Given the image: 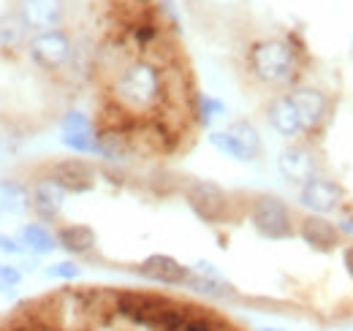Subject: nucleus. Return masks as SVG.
Returning <instances> with one entry per match:
<instances>
[{
  "label": "nucleus",
  "mask_w": 353,
  "mask_h": 331,
  "mask_svg": "<svg viewBox=\"0 0 353 331\" xmlns=\"http://www.w3.org/2000/svg\"><path fill=\"white\" fill-rule=\"evenodd\" d=\"M169 101L166 68L152 57H131L109 79V103L133 120H152Z\"/></svg>",
  "instance_id": "1"
},
{
  "label": "nucleus",
  "mask_w": 353,
  "mask_h": 331,
  "mask_svg": "<svg viewBox=\"0 0 353 331\" xmlns=\"http://www.w3.org/2000/svg\"><path fill=\"white\" fill-rule=\"evenodd\" d=\"M248 74L264 87H285L291 90L299 79V49L288 39H261L248 49Z\"/></svg>",
  "instance_id": "2"
},
{
  "label": "nucleus",
  "mask_w": 353,
  "mask_h": 331,
  "mask_svg": "<svg viewBox=\"0 0 353 331\" xmlns=\"http://www.w3.org/2000/svg\"><path fill=\"white\" fill-rule=\"evenodd\" d=\"M291 103L296 106V114L302 120V128H305V139L307 141H318L329 123L334 120V95L326 92L323 87L318 84H307V82H296L291 90H285Z\"/></svg>",
  "instance_id": "3"
},
{
  "label": "nucleus",
  "mask_w": 353,
  "mask_h": 331,
  "mask_svg": "<svg viewBox=\"0 0 353 331\" xmlns=\"http://www.w3.org/2000/svg\"><path fill=\"white\" fill-rule=\"evenodd\" d=\"M250 223L264 239L285 242L296 237V217L291 207L280 196H272V193H261L250 201Z\"/></svg>",
  "instance_id": "4"
},
{
  "label": "nucleus",
  "mask_w": 353,
  "mask_h": 331,
  "mask_svg": "<svg viewBox=\"0 0 353 331\" xmlns=\"http://www.w3.org/2000/svg\"><path fill=\"white\" fill-rule=\"evenodd\" d=\"M25 49H28L30 60L44 71H63L74 57V41H71L68 30H63V28L33 33Z\"/></svg>",
  "instance_id": "5"
},
{
  "label": "nucleus",
  "mask_w": 353,
  "mask_h": 331,
  "mask_svg": "<svg viewBox=\"0 0 353 331\" xmlns=\"http://www.w3.org/2000/svg\"><path fill=\"white\" fill-rule=\"evenodd\" d=\"M185 199L204 223H223L231 214V196L215 182L190 179L185 188Z\"/></svg>",
  "instance_id": "6"
},
{
  "label": "nucleus",
  "mask_w": 353,
  "mask_h": 331,
  "mask_svg": "<svg viewBox=\"0 0 353 331\" xmlns=\"http://www.w3.org/2000/svg\"><path fill=\"white\" fill-rule=\"evenodd\" d=\"M277 171L285 182L302 188L307 179H312L315 174H321V158H318V150L315 144L302 139V141H291L280 158H277Z\"/></svg>",
  "instance_id": "7"
},
{
  "label": "nucleus",
  "mask_w": 353,
  "mask_h": 331,
  "mask_svg": "<svg viewBox=\"0 0 353 331\" xmlns=\"http://www.w3.org/2000/svg\"><path fill=\"white\" fill-rule=\"evenodd\" d=\"M345 201V190L340 188V182H334L332 177L315 174L299 188V207L307 209L310 214H332L343 207Z\"/></svg>",
  "instance_id": "8"
},
{
  "label": "nucleus",
  "mask_w": 353,
  "mask_h": 331,
  "mask_svg": "<svg viewBox=\"0 0 353 331\" xmlns=\"http://www.w3.org/2000/svg\"><path fill=\"white\" fill-rule=\"evenodd\" d=\"M296 234H299V239L310 245L312 250H318V252H332V250H337L343 245V231H340V225H334L332 220H326L323 214H302L299 220H296Z\"/></svg>",
  "instance_id": "9"
},
{
  "label": "nucleus",
  "mask_w": 353,
  "mask_h": 331,
  "mask_svg": "<svg viewBox=\"0 0 353 331\" xmlns=\"http://www.w3.org/2000/svg\"><path fill=\"white\" fill-rule=\"evenodd\" d=\"M266 123L272 125L274 133H280L283 139L288 141H302L305 139V128H302V120L296 114V106L291 103L288 92H277L266 101Z\"/></svg>",
  "instance_id": "10"
},
{
  "label": "nucleus",
  "mask_w": 353,
  "mask_h": 331,
  "mask_svg": "<svg viewBox=\"0 0 353 331\" xmlns=\"http://www.w3.org/2000/svg\"><path fill=\"white\" fill-rule=\"evenodd\" d=\"M17 14L25 19L30 33L52 30L65 19V0H17Z\"/></svg>",
  "instance_id": "11"
},
{
  "label": "nucleus",
  "mask_w": 353,
  "mask_h": 331,
  "mask_svg": "<svg viewBox=\"0 0 353 331\" xmlns=\"http://www.w3.org/2000/svg\"><path fill=\"white\" fill-rule=\"evenodd\" d=\"M49 177L65 190V193H88L95 185V171L82 158H65L49 166Z\"/></svg>",
  "instance_id": "12"
},
{
  "label": "nucleus",
  "mask_w": 353,
  "mask_h": 331,
  "mask_svg": "<svg viewBox=\"0 0 353 331\" xmlns=\"http://www.w3.org/2000/svg\"><path fill=\"white\" fill-rule=\"evenodd\" d=\"M65 190L46 174V177H39L30 188V209L44 220V223H54L63 212V204H65Z\"/></svg>",
  "instance_id": "13"
},
{
  "label": "nucleus",
  "mask_w": 353,
  "mask_h": 331,
  "mask_svg": "<svg viewBox=\"0 0 353 331\" xmlns=\"http://www.w3.org/2000/svg\"><path fill=\"white\" fill-rule=\"evenodd\" d=\"M139 274L144 280H152V283H161V285H185L188 277H190V269L182 266L176 258L172 255H150L139 263Z\"/></svg>",
  "instance_id": "14"
},
{
  "label": "nucleus",
  "mask_w": 353,
  "mask_h": 331,
  "mask_svg": "<svg viewBox=\"0 0 353 331\" xmlns=\"http://www.w3.org/2000/svg\"><path fill=\"white\" fill-rule=\"evenodd\" d=\"M54 237H57V245L71 255H90L98 245L95 231L85 223H63V225H57Z\"/></svg>",
  "instance_id": "15"
},
{
  "label": "nucleus",
  "mask_w": 353,
  "mask_h": 331,
  "mask_svg": "<svg viewBox=\"0 0 353 331\" xmlns=\"http://www.w3.org/2000/svg\"><path fill=\"white\" fill-rule=\"evenodd\" d=\"M225 133L236 144V150L242 155V163H250V161H259L261 158L264 144H261V136H259L256 125L250 123V120H234V123H228Z\"/></svg>",
  "instance_id": "16"
},
{
  "label": "nucleus",
  "mask_w": 353,
  "mask_h": 331,
  "mask_svg": "<svg viewBox=\"0 0 353 331\" xmlns=\"http://www.w3.org/2000/svg\"><path fill=\"white\" fill-rule=\"evenodd\" d=\"M25 250H30L33 255H49V252H54V248H60L57 245V237L41 225V223H28V225H22L19 228V237H17Z\"/></svg>",
  "instance_id": "17"
},
{
  "label": "nucleus",
  "mask_w": 353,
  "mask_h": 331,
  "mask_svg": "<svg viewBox=\"0 0 353 331\" xmlns=\"http://www.w3.org/2000/svg\"><path fill=\"white\" fill-rule=\"evenodd\" d=\"M28 41H30V28L25 25V19L17 11H6L0 17V46L19 49L28 46Z\"/></svg>",
  "instance_id": "18"
},
{
  "label": "nucleus",
  "mask_w": 353,
  "mask_h": 331,
  "mask_svg": "<svg viewBox=\"0 0 353 331\" xmlns=\"http://www.w3.org/2000/svg\"><path fill=\"white\" fill-rule=\"evenodd\" d=\"M30 209V190L17 179H0V212L22 214Z\"/></svg>",
  "instance_id": "19"
},
{
  "label": "nucleus",
  "mask_w": 353,
  "mask_h": 331,
  "mask_svg": "<svg viewBox=\"0 0 353 331\" xmlns=\"http://www.w3.org/2000/svg\"><path fill=\"white\" fill-rule=\"evenodd\" d=\"M185 285L190 290H196V293L210 296V299H231L234 296V285H228L223 277H204V274H199L193 269H190V277H188Z\"/></svg>",
  "instance_id": "20"
},
{
  "label": "nucleus",
  "mask_w": 353,
  "mask_h": 331,
  "mask_svg": "<svg viewBox=\"0 0 353 331\" xmlns=\"http://www.w3.org/2000/svg\"><path fill=\"white\" fill-rule=\"evenodd\" d=\"M193 106H196V114H199V123L204 125H212V120H218L223 112H225V106H223V101L218 98H212V95H196V101H193Z\"/></svg>",
  "instance_id": "21"
},
{
  "label": "nucleus",
  "mask_w": 353,
  "mask_h": 331,
  "mask_svg": "<svg viewBox=\"0 0 353 331\" xmlns=\"http://www.w3.org/2000/svg\"><path fill=\"white\" fill-rule=\"evenodd\" d=\"M79 274H82V269L74 261H60L46 269V277H52V280H77Z\"/></svg>",
  "instance_id": "22"
},
{
  "label": "nucleus",
  "mask_w": 353,
  "mask_h": 331,
  "mask_svg": "<svg viewBox=\"0 0 353 331\" xmlns=\"http://www.w3.org/2000/svg\"><path fill=\"white\" fill-rule=\"evenodd\" d=\"M19 283H22L19 266H0V293H14Z\"/></svg>",
  "instance_id": "23"
},
{
  "label": "nucleus",
  "mask_w": 353,
  "mask_h": 331,
  "mask_svg": "<svg viewBox=\"0 0 353 331\" xmlns=\"http://www.w3.org/2000/svg\"><path fill=\"white\" fill-rule=\"evenodd\" d=\"M60 128H63V133H71V130H92V123H90L82 112H68V114L63 117Z\"/></svg>",
  "instance_id": "24"
},
{
  "label": "nucleus",
  "mask_w": 353,
  "mask_h": 331,
  "mask_svg": "<svg viewBox=\"0 0 353 331\" xmlns=\"http://www.w3.org/2000/svg\"><path fill=\"white\" fill-rule=\"evenodd\" d=\"M0 252H6V255H22V252H25V245H22L19 239H14V237L0 234Z\"/></svg>",
  "instance_id": "25"
},
{
  "label": "nucleus",
  "mask_w": 353,
  "mask_h": 331,
  "mask_svg": "<svg viewBox=\"0 0 353 331\" xmlns=\"http://www.w3.org/2000/svg\"><path fill=\"white\" fill-rule=\"evenodd\" d=\"M343 263H345V272L351 274V280H353V242L343 248Z\"/></svg>",
  "instance_id": "26"
},
{
  "label": "nucleus",
  "mask_w": 353,
  "mask_h": 331,
  "mask_svg": "<svg viewBox=\"0 0 353 331\" xmlns=\"http://www.w3.org/2000/svg\"><path fill=\"white\" fill-rule=\"evenodd\" d=\"M264 331H280V329H264Z\"/></svg>",
  "instance_id": "27"
}]
</instances>
